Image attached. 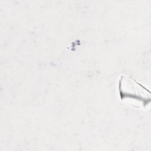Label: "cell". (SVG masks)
<instances>
[{
  "instance_id": "cell-1",
  "label": "cell",
  "mask_w": 151,
  "mask_h": 151,
  "mask_svg": "<svg viewBox=\"0 0 151 151\" xmlns=\"http://www.w3.org/2000/svg\"><path fill=\"white\" fill-rule=\"evenodd\" d=\"M119 91L120 99L127 101L132 100V103L140 101L142 104H146V100L150 99V93L142 85L139 84L133 77L126 76L120 77L119 82Z\"/></svg>"
}]
</instances>
